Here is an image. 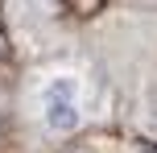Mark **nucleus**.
Segmentation results:
<instances>
[{
    "label": "nucleus",
    "instance_id": "obj_1",
    "mask_svg": "<svg viewBox=\"0 0 157 153\" xmlns=\"http://www.w3.org/2000/svg\"><path fill=\"white\" fill-rule=\"evenodd\" d=\"M37 112L54 137H71L83 124V83L71 71H54L37 91Z\"/></svg>",
    "mask_w": 157,
    "mask_h": 153
}]
</instances>
